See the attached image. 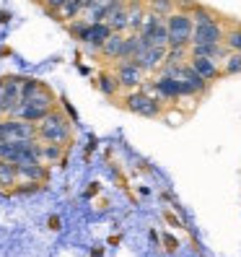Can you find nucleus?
<instances>
[{
	"instance_id": "12",
	"label": "nucleus",
	"mask_w": 241,
	"mask_h": 257,
	"mask_svg": "<svg viewBox=\"0 0 241 257\" xmlns=\"http://www.w3.org/2000/svg\"><path fill=\"white\" fill-rule=\"evenodd\" d=\"M16 169H19V179H24V182H39V185H44V182H47V177H50L47 164H42V161L16 164Z\"/></svg>"
},
{
	"instance_id": "3",
	"label": "nucleus",
	"mask_w": 241,
	"mask_h": 257,
	"mask_svg": "<svg viewBox=\"0 0 241 257\" xmlns=\"http://www.w3.org/2000/svg\"><path fill=\"white\" fill-rule=\"evenodd\" d=\"M138 39L143 44V50L148 47H169V26H166V19L156 16V13L145 11V21H143V29L138 32Z\"/></svg>"
},
{
	"instance_id": "22",
	"label": "nucleus",
	"mask_w": 241,
	"mask_h": 257,
	"mask_svg": "<svg viewBox=\"0 0 241 257\" xmlns=\"http://www.w3.org/2000/svg\"><path fill=\"white\" fill-rule=\"evenodd\" d=\"M50 112L47 109H42V107H19V112H16V117H21V119H26V122H42L44 117H47Z\"/></svg>"
},
{
	"instance_id": "14",
	"label": "nucleus",
	"mask_w": 241,
	"mask_h": 257,
	"mask_svg": "<svg viewBox=\"0 0 241 257\" xmlns=\"http://www.w3.org/2000/svg\"><path fill=\"white\" fill-rule=\"evenodd\" d=\"M122 50H125V34L114 32L107 42H104V47L99 50V55L104 60H109V63H117V60H122Z\"/></svg>"
},
{
	"instance_id": "18",
	"label": "nucleus",
	"mask_w": 241,
	"mask_h": 257,
	"mask_svg": "<svg viewBox=\"0 0 241 257\" xmlns=\"http://www.w3.org/2000/svg\"><path fill=\"white\" fill-rule=\"evenodd\" d=\"M19 185V169L13 161H0V187H16Z\"/></svg>"
},
{
	"instance_id": "7",
	"label": "nucleus",
	"mask_w": 241,
	"mask_h": 257,
	"mask_svg": "<svg viewBox=\"0 0 241 257\" xmlns=\"http://www.w3.org/2000/svg\"><path fill=\"white\" fill-rule=\"evenodd\" d=\"M0 138L6 141H34L37 138V125L26 122L21 117H3L0 119Z\"/></svg>"
},
{
	"instance_id": "13",
	"label": "nucleus",
	"mask_w": 241,
	"mask_h": 257,
	"mask_svg": "<svg viewBox=\"0 0 241 257\" xmlns=\"http://www.w3.org/2000/svg\"><path fill=\"white\" fill-rule=\"evenodd\" d=\"M96 88L107 96V99H117V96H122V86H119L117 81V75L114 70H101L96 75Z\"/></svg>"
},
{
	"instance_id": "6",
	"label": "nucleus",
	"mask_w": 241,
	"mask_h": 257,
	"mask_svg": "<svg viewBox=\"0 0 241 257\" xmlns=\"http://www.w3.org/2000/svg\"><path fill=\"white\" fill-rule=\"evenodd\" d=\"M114 75H117L119 86H122V91H132V88L143 86L148 73L135 63L132 57H127V60H117V63H114Z\"/></svg>"
},
{
	"instance_id": "8",
	"label": "nucleus",
	"mask_w": 241,
	"mask_h": 257,
	"mask_svg": "<svg viewBox=\"0 0 241 257\" xmlns=\"http://www.w3.org/2000/svg\"><path fill=\"white\" fill-rule=\"evenodd\" d=\"M223 37H225V24L220 21V16H215V19L194 24L192 44H220Z\"/></svg>"
},
{
	"instance_id": "11",
	"label": "nucleus",
	"mask_w": 241,
	"mask_h": 257,
	"mask_svg": "<svg viewBox=\"0 0 241 257\" xmlns=\"http://www.w3.org/2000/svg\"><path fill=\"white\" fill-rule=\"evenodd\" d=\"M189 65H192V70L197 73L200 78H205L207 83L218 81L220 75H223V70H220V63H218V60H213V57H202V55H189Z\"/></svg>"
},
{
	"instance_id": "9",
	"label": "nucleus",
	"mask_w": 241,
	"mask_h": 257,
	"mask_svg": "<svg viewBox=\"0 0 241 257\" xmlns=\"http://www.w3.org/2000/svg\"><path fill=\"white\" fill-rule=\"evenodd\" d=\"M21 81L24 78H3V91H0V107L6 117H16L21 107Z\"/></svg>"
},
{
	"instance_id": "21",
	"label": "nucleus",
	"mask_w": 241,
	"mask_h": 257,
	"mask_svg": "<svg viewBox=\"0 0 241 257\" xmlns=\"http://www.w3.org/2000/svg\"><path fill=\"white\" fill-rule=\"evenodd\" d=\"M223 75H241V52H228L220 63Z\"/></svg>"
},
{
	"instance_id": "20",
	"label": "nucleus",
	"mask_w": 241,
	"mask_h": 257,
	"mask_svg": "<svg viewBox=\"0 0 241 257\" xmlns=\"http://www.w3.org/2000/svg\"><path fill=\"white\" fill-rule=\"evenodd\" d=\"M223 44L228 47V52H241V24H231V26H225Z\"/></svg>"
},
{
	"instance_id": "2",
	"label": "nucleus",
	"mask_w": 241,
	"mask_h": 257,
	"mask_svg": "<svg viewBox=\"0 0 241 257\" xmlns=\"http://www.w3.org/2000/svg\"><path fill=\"white\" fill-rule=\"evenodd\" d=\"M37 138L44 141V143H60V146H68V141L73 138V127H70V119L52 109L47 117L37 122Z\"/></svg>"
},
{
	"instance_id": "19",
	"label": "nucleus",
	"mask_w": 241,
	"mask_h": 257,
	"mask_svg": "<svg viewBox=\"0 0 241 257\" xmlns=\"http://www.w3.org/2000/svg\"><path fill=\"white\" fill-rule=\"evenodd\" d=\"M145 8L150 13H156V16H161V19H166L176 11V0H145Z\"/></svg>"
},
{
	"instance_id": "16",
	"label": "nucleus",
	"mask_w": 241,
	"mask_h": 257,
	"mask_svg": "<svg viewBox=\"0 0 241 257\" xmlns=\"http://www.w3.org/2000/svg\"><path fill=\"white\" fill-rule=\"evenodd\" d=\"M189 55H202V57H213L218 63H223L225 55H228V47L220 44H189Z\"/></svg>"
},
{
	"instance_id": "1",
	"label": "nucleus",
	"mask_w": 241,
	"mask_h": 257,
	"mask_svg": "<svg viewBox=\"0 0 241 257\" xmlns=\"http://www.w3.org/2000/svg\"><path fill=\"white\" fill-rule=\"evenodd\" d=\"M122 107L138 117H148V119H158L166 112V104H163L158 96H150L143 88H132V91L122 94Z\"/></svg>"
},
{
	"instance_id": "17",
	"label": "nucleus",
	"mask_w": 241,
	"mask_h": 257,
	"mask_svg": "<svg viewBox=\"0 0 241 257\" xmlns=\"http://www.w3.org/2000/svg\"><path fill=\"white\" fill-rule=\"evenodd\" d=\"M107 24L114 29V32H119V34H127V32H130V13H127V6H125V8H117V11H112L109 16H107Z\"/></svg>"
},
{
	"instance_id": "27",
	"label": "nucleus",
	"mask_w": 241,
	"mask_h": 257,
	"mask_svg": "<svg viewBox=\"0 0 241 257\" xmlns=\"http://www.w3.org/2000/svg\"><path fill=\"white\" fill-rule=\"evenodd\" d=\"M6 117V112H3V107H0V119H3Z\"/></svg>"
},
{
	"instance_id": "25",
	"label": "nucleus",
	"mask_w": 241,
	"mask_h": 257,
	"mask_svg": "<svg viewBox=\"0 0 241 257\" xmlns=\"http://www.w3.org/2000/svg\"><path fill=\"white\" fill-rule=\"evenodd\" d=\"M163 244H166V249H169V252H171V249H176V239H174V236H169V234H166V236H163Z\"/></svg>"
},
{
	"instance_id": "4",
	"label": "nucleus",
	"mask_w": 241,
	"mask_h": 257,
	"mask_svg": "<svg viewBox=\"0 0 241 257\" xmlns=\"http://www.w3.org/2000/svg\"><path fill=\"white\" fill-rule=\"evenodd\" d=\"M21 107H42V109L52 112L55 94L37 78H24L21 81Z\"/></svg>"
},
{
	"instance_id": "26",
	"label": "nucleus",
	"mask_w": 241,
	"mask_h": 257,
	"mask_svg": "<svg viewBox=\"0 0 241 257\" xmlns=\"http://www.w3.org/2000/svg\"><path fill=\"white\" fill-rule=\"evenodd\" d=\"M166 221H169L171 226H179V218H176L174 213H166Z\"/></svg>"
},
{
	"instance_id": "23",
	"label": "nucleus",
	"mask_w": 241,
	"mask_h": 257,
	"mask_svg": "<svg viewBox=\"0 0 241 257\" xmlns=\"http://www.w3.org/2000/svg\"><path fill=\"white\" fill-rule=\"evenodd\" d=\"M42 3H44V8H47V11H60V8H63L65 3H68V0H42Z\"/></svg>"
},
{
	"instance_id": "28",
	"label": "nucleus",
	"mask_w": 241,
	"mask_h": 257,
	"mask_svg": "<svg viewBox=\"0 0 241 257\" xmlns=\"http://www.w3.org/2000/svg\"><path fill=\"white\" fill-rule=\"evenodd\" d=\"M94 3H96V0H94Z\"/></svg>"
},
{
	"instance_id": "24",
	"label": "nucleus",
	"mask_w": 241,
	"mask_h": 257,
	"mask_svg": "<svg viewBox=\"0 0 241 257\" xmlns=\"http://www.w3.org/2000/svg\"><path fill=\"white\" fill-rule=\"evenodd\" d=\"M197 8V3H189V0H176V11H184V13H192Z\"/></svg>"
},
{
	"instance_id": "5",
	"label": "nucleus",
	"mask_w": 241,
	"mask_h": 257,
	"mask_svg": "<svg viewBox=\"0 0 241 257\" xmlns=\"http://www.w3.org/2000/svg\"><path fill=\"white\" fill-rule=\"evenodd\" d=\"M166 26H169V47H189L192 44V32H194L192 13L174 11L171 16H166Z\"/></svg>"
},
{
	"instance_id": "10",
	"label": "nucleus",
	"mask_w": 241,
	"mask_h": 257,
	"mask_svg": "<svg viewBox=\"0 0 241 257\" xmlns=\"http://www.w3.org/2000/svg\"><path fill=\"white\" fill-rule=\"evenodd\" d=\"M166 55H169V47H148V50H143L138 57H132L135 63H138L145 73H158L161 68H163V63H166Z\"/></svg>"
},
{
	"instance_id": "15",
	"label": "nucleus",
	"mask_w": 241,
	"mask_h": 257,
	"mask_svg": "<svg viewBox=\"0 0 241 257\" xmlns=\"http://www.w3.org/2000/svg\"><path fill=\"white\" fill-rule=\"evenodd\" d=\"M39 161L42 164H63L65 161V146L39 141Z\"/></svg>"
}]
</instances>
